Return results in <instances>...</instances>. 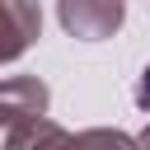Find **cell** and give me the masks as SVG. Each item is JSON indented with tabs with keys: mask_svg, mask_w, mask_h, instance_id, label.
Instances as JSON below:
<instances>
[{
	"mask_svg": "<svg viewBox=\"0 0 150 150\" xmlns=\"http://www.w3.org/2000/svg\"><path fill=\"white\" fill-rule=\"evenodd\" d=\"M56 19L80 42H103L127 23V0H56Z\"/></svg>",
	"mask_w": 150,
	"mask_h": 150,
	"instance_id": "6da1fadb",
	"label": "cell"
},
{
	"mask_svg": "<svg viewBox=\"0 0 150 150\" xmlns=\"http://www.w3.org/2000/svg\"><path fill=\"white\" fill-rule=\"evenodd\" d=\"M0 150H75V136H70L56 117L38 112V117L14 122V127L0 136Z\"/></svg>",
	"mask_w": 150,
	"mask_h": 150,
	"instance_id": "277c9868",
	"label": "cell"
},
{
	"mask_svg": "<svg viewBox=\"0 0 150 150\" xmlns=\"http://www.w3.org/2000/svg\"><path fill=\"white\" fill-rule=\"evenodd\" d=\"M38 38H42L38 0H0V66L19 61Z\"/></svg>",
	"mask_w": 150,
	"mask_h": 150,
	"instance_id": "7a4b0ae2",
	"label": "cell"
},
{
	"mask_svg": "<svg viewBox=\"0 0 150 150\" xmlns=\"http://www.w3.org/2000/svg\"><path fill=\"white\" fill-rule=\"evenodd\" d=\"M75 150H141V141L127 136L122 127H89L75 136Z\"/></svg>",
	"mask_w": 150,
	"mask_h": 150,
	"instance_id": "5b68a950",
	"label": "cell"
},
{
	"mask_svg": "<svg viewBox=\"0 0 150 150\" xmlns=\"http://www.w3.org/2000/svg\"><path fill=\"white\" fill-rule=\"evenodd\" d=\"M136 141H141V150H150V122H145V131H141Z\"/></svg>",
	"mask_w": 150,
	"mask_h": 150,
	"instance_id": "52a82bcc",
	"label": "cell"
},
{
	"mask_svg": "<svg viewBox=\"0 0 150 150\" xmlns=\"http://www.w3.org/2000/svg\"><path fill=\"white\" fill-rule=\"evenodd\" d=\"M47 103H52V89L38 75H9V80H0V136L14 122H23V117L47 112Z\"/></svg>",
	"mask_w": 150,
	"mask_h": 150,
	"instance_id": "3957f363",
	"label": "cell"
},
{
	"mask_svg": "<svg viewBox=\"0 0 150 150\" xmlns=\"http://www.w3.org/2000/svg\"><path fill=\"white\" fill-rule=\"evenodd\" d=\"M136 108L150 112V61H145V70H141V80H136Z\"/></svg>",
	"mask_w": 150,
	"mask_h": 150,
	"instance_id": "8992f818",
	"label": "cell"
}]
</instances>
